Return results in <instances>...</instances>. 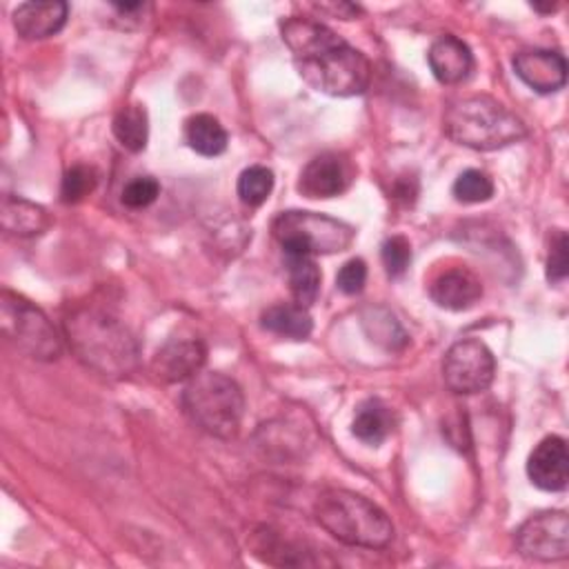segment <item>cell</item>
Segmentation results:
<instances>
[{
  "mask_svg": "<svg viewBox=\"0 0 569 569\" xmlns=\"http://www.w3.org/2000/svg\"><path fill=\"white\" fill-rule=\"evenodd\" d=\"M182 409L189 420L216 438H233L244 413V396L238 382L220 371H198L182 391Z\"/></svg>",
  "mask_w": 569,
  "mask_h": 569,
  "instance_id": "5b68a950",
  "label": "cell"
},
{
  "mask_svg": "<svg viewBox=\"0 0 569 569\" xmlns=\"http://www.w3.org/2000/svg\"><path fill=\"white\" fill-rule=\"evenodd\" d=\"M300 78L327 96L349 98L369 87L371 64L336 31L311 18H289L280 27Z\"/></svg>",
  "mask_w": 569,
  "mask_h": 569,
  "instance_id": "6da1fadb",
  "label": "cell"
},
{
  "mask_svg": "<svg viewBox=\"0 0 569 569\" xmlns=\"http://www.w3.org/2000/svg\"><path fill=\"white\" fill-rule=\"evenodd\" d=\"M351 431L365 445L378 447L393 431V413L380 398H367L356 407Z\"/></svg>",
  "mask_w": 569,
  "mask_h": 569,
  "instance_id": "d6986e66",
  "label": "cell"
},
{
  "mask_svg": "<svg viewBox=\"0 0 569 569\" xmlns=\"http://www.w3.org/2000/svg\"><path fill=\"white\" fill-rule=\"evenodd\" d=\"M98 176L93 171V167L89 164H73L60 184V200L64 204H76L80 200H84L93 189H96Z\"/></svg>",
  "mask_w": 569,
  "mask_h": 569,
  "instance_id": "484cf974",
  "label": "cell"
},
{
  "mask_svg": "<svg viewBox=\"0 0 569 569\" xmlns=\"http://www.w3.org/2000/svg\"><path fill=\"white\" fill-rule=\"evenodd\" d=\"M160 193V184L151 176H136L122 187V204L129 209H144L149 207Z\"/></svg>",
  "mask_w": 569,
  "mask_h": 569,
  "instance_id": "4316f807",
  "label": "cell"
},
{
  "mask_svg": "<svg viewBox=\"0 0 569 569\" xmlns=\"http://www.w3.org/2000/svg\"><path fill=\"white\" fill-rule=\"evenodd\" d=\"M442 127L453 142L476 151H496L527 136L525 122L491 96L453 100L445 111Z\"/></svg>",
  "mask_w": 569,
  "mask_h": 569,
  "instance_id": "3957f363",
  "label": "cell"
},
{
  "mask_svg": "<svg viewBox=\"0 0 569 569\" xmlns=\"http://www.w3.org/2000/svg\"><path fill=\"white\" fill-rule=\"evenodd\" d=\"M351 180V162L342 153L327 151L307 162L298 180V191L305 198H333L340 196Z\"/></svg>",
  "mask_w": 569,
  "mask_h": 569,
  "instance_id": "8fae6325",
  "label": "cell"
},
{
  "mask_svg": "<svg viewBox=\"0 0 569 569\" xmlns=\"http://www.w3.org/2000/svg\"><path fill=\"white\" fill-rule=\"evenodd\" d=\"M69 16L67 2H22L13 11V27L27 40H42L58 33Z\"/></svg>",
  "mask_w": 569,
  "mask_h": 569,
  "instance_id": "2e32d148",
  "label": "cell"
},
{
  "mask_svg": "<svg viewBox=\"0 0 569 569\" xmlns=\"http://www.w3.org/2000/svg\"><path fill=\"white\" fill-rule=\"evenodd\" d=\"M529 480L542 491H562L569 480L567 442L560 436L542 438L527 460Z\"/></svg>",
  "mask_w": 569,
  "mask_h": 569,
  "instance_id": "4fadbf2b",
  "label": "cell"
},
{
  "mask_svg": "<svg viewBox=\"0 0 569 569\" xmlns=\"http://www.w3.org/2000/svg\"><path fill=\"white\" fill-rule=\"evenodd\" d=\"M516 549L531 560L551 562L569 556V518L565 511H542L516 531Z\"/></svg>",
  "mask_w": 569,
  "mask_h": 569,
  "instance_id": "9c48e42d",
  "label": "cell"
},
{
  "mask_svg": "<svg viewBox=\"0 0 569 569\" xmlns=\"http://www.w3.org/2000/svg\"><path fill=\"white\" fill-rule=\"evenodd\" d=\"M0 222L7 233L18 236V238H29V236L42 233L51 220H49V213L44 211V207L29 202L24 198L7 196L2 200Z\"/></svg>",
  "mask_w": 569,
  "mask_h": 569,
  "instance_id": "e0dca14e",
  "label": "cell"
},
{
  "mask_svg": "<svg viewBox=\"0 0 569 569\" xmlns=\"http://www.w3.org/2000/svg\"><path fill=\"white\" fill-rule=\"evenodd\" d=\"M496 373V360L489 347L476 338H462L449 347L442 360V378L453 393H480Z\"/></svg>",
  "mask_w": 569,
  "mask_h": 569,
  "instance_id": "ba28073f",
  "label": "cell"
},
{
  "mask_svg": "<svg viewBox=\"0 0 569 569\" xmlns=\"http://www.w3.org/2000/svg\"><path fill=\"white\" fill-rule=\"evenodd\" d=\"M365 282H367V264H365V260H360V258L347 260V262L340 267L338 276H336L338 289H340L342 293H347V296L360 293L362 287H365Z\"/></svg>",
  "mask_w": 569,
  "mask_h": 569,
  "instance_id": "f546056e",
  "label": "cell"
},
{
  "mask_svg": "<svg viewBox=\"0 0 569 569\" xmlns=\"http://www.w3.org/2000/svg\"><path fill=\"white\" fill-rule=\"evenodd\" d=\"M431 73L442 84H458L469 78L473 69V53L458 36H440L431 42L427 53Z\"/></svg>",
  "mask_w": 569,
  "mask_h": 569,
  "instance_id": "9a60e30c",
  "label": "cell"
},
{
  "mask_svg": "<svg viewBox=\"0 0 569 569\" xmlns=\"http://www.w3.org/2000/svg\"><path fill=\"white\" fill-rule=\"evenodd\" d=\"M365 325H371V340L385 345L387 349H400L407 345L402 327L387 309H369V313H365Z\"/></svg>",
  "mask_w": 569,
  "mask_h": 569,
  "instance_id": "d4e9b609",
  "label": "cell"
},
{
  "mask_svg": "<svg viewBox=\"0 0 569 569\" xmlns=\"http://www.w3.org/2000/svg\"><path fill=\"white\" fill-rule=\"evenodd\" d=\"M113 136L118 142L129 151H142L147 147L149 138V124H147V111L138 104L122 107L113 118Z\"/></svg>",
  "mask_w": 569,
  "mask_h": 569,
  "instance_id": "7402d4cb",
  "label": "cell"
},
{
  "mask_svg": "<svg viewBox=\"0 0 569 569\" xmlns=\"http://www.w3.org/2000/svg\"><path fill=\"white\" fill-rule=\"evenodd\" d=\"M284 256H287L291 296L298 305L309 307L320 291V269L313 256H302V253H284Z\"/></svg>",
  "mask_w": 569,
  "mask_h": 569,
  "instance_id": "44dd1931",
  "label": "cell"
},
{
  "mask_svg": "<svg viewBox=\"0 0 569 569\" xmlns=\"http://www.w3.org/2000/svg\"><path fill=\"white\" fill-rule=\"evenodd\" d=\"M516 76L538 93H553L567 82V62L551 49H522L513 56Z\"/></svg>",
  "mask_w": 569,
  "mask_h": 569,
  "instance_id": "7c38bea8",
  "label": "cell"
},
{
  "mask_svg": "<svg viewBox=\"0 0 569 569\" xmlns=\"http://www.w3.org/2000/svg\"><path fill=\"white\" fill-rule=\"evenodd\" d=\"M0 325L4 338L29 358L56 360L62 351V342L42 309L7 289L0 293Z\"/></svg>",
  "mask_w": 569,
  "mask_h": 569,
  "instance_id": "52a82bcc",
  "label": "cell"
},
{
  "mask_svg": "<svg viewBox=\"0 0 569 569\" xmlns=\"http://www.w3.org/2000/svg\"><path fill=\"white\" fill-rule=\"evenodd\" d=\"M273 238L284 253L327 256L351 247L356 229L338 218L316 211H282L271 222Z\"/></svg>",
  "mask_w": 569,
  "mask_h": 569,
  "instance_id": "8992f818",
  "label": "cell"
},
{
  "mask_svg": "<svg viewBox=\"0 0 569 569\" xmlns=\"http://www.w3.org/2000/svg\"><path fill=\"white\" fill-rule=\"evenodd\" d=\"M313 516L327 533L351 547L382 549L393 538L389 516L369 498L347 489L325 491L316 500Z\"/></svg>",
  "mask_w": 569,
  "mask_h": 569,
  "instance_id": "277c9868",
  "label": "cell"
},
{
  "mask_svg": "<svg viewBox=\"0 0 569 569\" xmlns=\"http://www.w3.org/2000/svg\"><path fill=\"white\" fill-rule=\"evenodd\" d=\"M567 249H569L567 233L562 229H556L551 244H549V253H547V280L549 282H562L567 278V271H569Z\"/></svg>",
  "mask_w": 569,
  "mask_h": 569,
  "instance_id": "f1b7e54d",
  "label": "cell"
},
{
  "mask_svg": "<svg viewBox=\"0 0 569 569\" xmlns=\"http://www.w3.org/2000/svg\"><path fill=\"white\" fill-rule=\"evenodd\" d=\"M64 333L73 353L102 376H127L136 369L140 347L136 336L113 313L82 307L64 318Z\"/></svg>",
  "mask_w": 569,
  "mask_h": 569,
  "instance_id": "7a4b0ae2",
  "label": "cell"
},
{
  "mask_svg": "<svg viewBox=\"0 0 569 569\" xmlns=\"http://www.w3.org/2000/svg\"><path fill=\"white\" fill-rule=\"evenodd\" d=\"M271 189H273V173L262 164H251L242 169V173L238 176L236 191L247 207H260L269 198Z\"/></svg>",
  "mask_w": 569,
  "mask_h": 569,
  "instance_id": "603a6c76",
  "label": "cell"
},
{
  "mask_svg": "<svg viewBox=\"0 0 569 569\" xmlns=\"http://www.w3.org/2000/svg\"><path fill=\"white\" fill-rule=\"evenodd\" d=\"M184 138H187L189 147L196 153L207 156V158L220 156L227 149V142H229V136H227L224 127L211 113L191 116L184 124Z\"/></svg>",
  "mask_w": 569,
  "mask_h": 569,
  "instance_id": "ffe728a7",
  "label": "cell"
},
{
  "mask_svg": "<svg viewBox=\"0 0 569 569\" xmlns=\"http://www.w3.org/2000/svg\"><path fill=\"white\" fill-rule=\"evenodd\" d=\"M382 264H385V271L387 276L391 278H400L409 262H411V244L405 236H391L382 242Z\"/></svg>",
  "mask_w": 569,
  "mask_h": 569,
  "instance_id": "83f0119b",
  "label": "cell"
},
{
  "mask_svg": "<svg viewBox=\"0 0 569 569\" xmlns=\"http://www.w3.org/2000/svg\"><path fill=\"white\" fill-rule=\"evenodd\" d=\"M207 360V347L198 338H169L151 358V373L160 382L191 380Z\"/></svg>",
  "mask_w": 569,
  "mask_h": 569,
  "instance_id": "30bf717a",
  "label": "cell"
},
{
  "mask_svg": "<svg viewBox=\"0 0 569 569\" xmlns=\"http://www.w3.org/2000/svg\"><path fill=\"white\" fill-rule=\"evenodd\" d=\"M451 191H453V198L465 204L487 202L493 196V182L485 171L467 169L456 178Z\"/></svg>",
  "mask_w": 569,
  "mask_h": 569,
  "instance_id": "cb8c5ba5",
  "label": "cell"
},
{
  "mask_svg": "<svg viewBox=\"0 0 569 569\" xmlns=\"http://www.w3.org/2000/svg\"><path fill=\"white\" fill-rule=\"evenodd\" d=\"M431 300L449 311H465L482 298V284L478 276L465 267L442 271L429 287Z\"/></svg>",
  "mask_w": 569,
  "mask_h": 569,
  "instance_id": "5bb4252c",
  "label": "cell"
},
{
  "mask_svg": "<svg viewBox=\"0 0 569 569\" xmlns=\"http://www.w3.org/2000/svg\"><path fill=\"white\" fill-rule=\"evenodd\" d=\"M260 325L269 333L289 338V340H305L313 329L307 307L298 302H278L267 307L260 316Z\"/></svg>",
  "mask_w": 569,
  "mask_h": 569,
  "instance_id": "ac0fdd59",
  "label": "cell"
}]
</instances>
